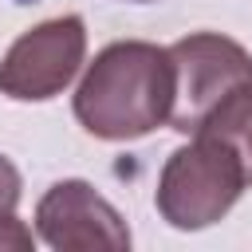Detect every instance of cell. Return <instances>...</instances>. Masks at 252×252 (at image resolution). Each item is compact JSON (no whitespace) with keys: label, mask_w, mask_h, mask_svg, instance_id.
Returning <instances> with one entry per match:
<instances>
[{"label":"cell","mask_w":252,"mask_h":252,"mask_svg":"<svg viewBox=\"0 0 252 252\" xmlns=\"http://www.w3.org/2000/svg\"><path fill=\"white\" fill-rule=\"evenodd\" d=\"M193 134H213V138L228 142V146L240 154L244 173H248V185H252V79L236 83V87L209 110V118H205Z\"/></svg>","instance_id":"cell-6"},{"label":"cell","mask_w":252,"mask_h":252,"mask_svg":"<svg viewBox=\"0 0 252 252\" xmlns=\"http://www.w3.org/2000/svg\"><path fill=\"white\" fill-rule=\"evenodd\" d=\"M169 59H173L169 126L177 134H193L236 83L252 79V55L220 32H193L169 43Z\"/></svg>","instance_id":"cell-3"},{"label":"cell","mask_w":252,"mask_h":252,"mask_svg":"<svg viewBox=\"0 0 252 252\" xmlns=\"http://www.w3.org/2000/svg\"><path fill=\"white\" fill-rule=\"evenodd\" d=\"M173 110L169 47L146 39H118L94 55L79 91L75 118L102 142H134L165 126Z\"/></svg>","instance_id":"cell-1"},{"label":"cell","mask_w":252,"mask_h":252,"mask_svg":"<svg viewBox=\"0 0 252 252\" xmlns=\"http://www.w3.org/2000/svg\"><path fill=\"white\" fill-rule=\"evenodd\" d=\"M248 173L240 154L213 138V134H193L189 146L173 150L161 165L158 177V213L181 232H197L217 224L244 193Z\"/></svg>","instance_id":"cell-2"},{"label":"cell","mask_w":252,"mask_h":252,"mask_svg":"<svg viewBox=\"0 0 252 252\" xmlns=\"http://www.w3.org/2000/svg\"><path fill=\"white\" fill-rule=\"evenodd\" d=\"M20 189H24V181H20V169L0 154V217H8V213H16V205H20Z\"/></svg>","instance_id":"cell-8"},{"label":"cell","mask_w":252,"mask_h":252,"mask_svg":"<svg viewBox=\"0 0 252 252\" xmlns=\"http://www.w3.org/2000/svg\"><path fill=\"white\" fill-rule=\"evenodd\" d=\"M32 244H35V236L16 213L0 217V252H32Z\"/></svg>","instance_id":"cell-7"},{"label":"cell","mask_w":252,"mask_h":252,"mask_svg":"<svg viewBox=\"0 0 252 252\" xmlns=\"http://www.w3.org/2000/svg\"><path fill=\"white\" fill-rule=\"evenodd\" d=\"M35 232L43 244L59 248V252H122L130 248V228L122 220V213L94 193V185L67 177L55 181L39 205H35Z\"/></svg>","instance_id":"cell-5"},{"label":"cell","mask_w":252,"mask_h":252,"mask_svg":"<svg viewBox=\"0 0 252 252\" xmlns=\"http://www.w3.org/2000/svg\"><path fill=\"white\" fill-rule=\"evenodd\" d=\"M87 28L79 16H55L24 32L0 59V94L16 102H47L79 75Z\"/></svg>","instance_id":"cell-4"}]
</instances>
